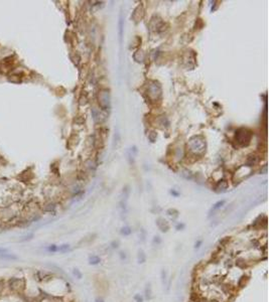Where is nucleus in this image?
Masks as SVG:
<instances>
[{
    "instance_id": "obj_1",
    "label": "nucleus",
    "mask_w": 269,
    "mask_h": 302,
    "mask_svg": "<svg viewBox=\"0 0 269 302\" xmlns=\"http://www.w3.org/2000/svg\"><path fill=\"white\" fill-rule=\"evenodd\" d=\"M190 148L193 152H195L196 154L203 153L205 151L206 148V142L205 139L202 137V136H195L193 138H192L190 140Z\"/></svg>"
},
{
    "instance_id": "obj_2",
    "label": "nucleus",
    "mask_w": 269,
    "mask_h": 302,
    "mask_svg": "<svg viewBox=\"0 0 269 302\" xmlns=\"http://www.w3.org/2000/svg\"><path fill=\"white\" fill-rule=\"evenodd\" d=\"M251 139V132L248 131L247 129H240L236 134V140L242 146H246L249 144Z\"/></svg>"
},
{
    "instance_id": "obj_3",
    "label": "nucleus",
    "mask_w": 269,
    "mask_h": 302,
    "mask_svg": "<svg viewBox=\"0 0 269 302\" xmlns=\"http://www.w3.org/2000/svg\"><path fill=\"white\" fill-rule=\"evenodd\" d=\"M156 225L162 233H166L169 230V225L164 219H158L156 220Z\"/></svg>"
},
{
    "instance_id": "obj_4",
    "label": "nucleus",
    "mask_w": 269,
    "mask_h": 302,
    "mask_svg": "<svg viewBox=\"0 0 269 302\" xmlns=\"http://www.w3.org/2000/svg\"><path fill=\"white\" fill-rule=\"evenodd\" d=\"M225 202L226 201H224V199H223V201H219L218 202H216V204L213 205V207H212L211 210H210V211H209V217H211L212 214H214L217 210H219L220 208L222 207L224 204H225Z\"/></svg>"
},
{
    "instance_id": "obj_5",
    "label": "nucleus",
    "mask_w": 269,
    "mask_h": 302,
    "mask_svg": "<svg viewBox=\"0 0 269 302\" xmlns=\"http://www.w3.org/2000/svg\"><path fill=\"white\" fill-rule=\"evenodd\" d=\"M88 262H89L90 265L92 266H96V265H99L101 263V258L97 255H91L89 256V259H88Z\"/></svg>"
},
{
    "instance_id": "obj_6",
    "label": "nucleus",
    "mask_w": 269,
    "mask_h": 302,
    "mask_svg": "<svg viewBox=\"0 0 269 302\" xmlns=\"http://www.w3.org/2000/svg\"><path fill=\"white\" fill-rule=\"evenodd\" d=\"M228 188V183L225 180H222L221 182L218 183V185L216 186V191L217 192H223Z\"/></svg>"
},
{
    "instance_id": "obj_7",
    "label": "nucleus",
    "mask_w": 269,
    "mask_h": 302,
    "mask_svg": "<svg viewBox=\"0 0 269 302\" xmlns=\"http://www.w3.org/2000/svg\"><path fill=\"white\" fill-rule=\"evenodd\" d=\"M137 262L138 264H143L146 262V255H145L143 250H139L137 254Z\"/></svg>"
},
{
    "instance_id": "obj_8",
    "label": "nucleus",
    "mask_w": 269,
    "mask_h": 302,
    "mask_svg": "<svg viewBox=\"0 0 269 302\" xmlns=\"http://www.w3.org/2000/svg\"><path fill=\"white\" fill-rule=\"evenodd\" d=\"M122 36H123V14L120 13V17H119V40H120V43H122Z\"/></svg>"
},
{
    "instance_id": "obj_9",
    "label": "nucleus",
    "mask_w": 269,
    "mask_h": 302,
    "mask_svg": "<svg viewBox=\"0 0 269 302\" xmlns=\"http://www.w3.org/2000/svg\"><path fill=\"white\" fill-rule=\"evenodd\" d=\"M120 234L122 235V236H125V237H127V236H129V235L132 234V229L130 228V226H124L120 230Z\"/></svg>"
},
{
    "instance_id": "obj_10",
    "label": "nucleus",
    "mask_w": 269,
    "mask_h": 302,
    "mask_svg": "<svg viewBox=\"0 0 269 302\" xmlns=\"http://www.w3.org/2000/svg\"><path fill=\"white\" fill-rule=\"evenodd\" d=\"M144 293H145V298L146 299H150L151 298V287H150V284H147L146 287H145V290H144Z\"/></svg>"
},
{
    "instance_id": "obj_11",
    "label": "nucleus",
    "mask_w": 269,
    "mask_h": 302,
    "mask_svg": "<svg viewBox=\"0 0 269 302\" xmlns=\"http://www.w3.org/2000/svg\"><path fill=\"white\" fill-rule=\"evenodd\" d=\"M69 250H70V245L69 244H63V245L59 246V250H57V252L66 253V252H68Z\"/></svg>"
},
{
    "instance_id": "obj_12",
    "label": "nucleus",
    "mask_w": 269,
    "mask_h": 302,
    "mask_svg": "<svg viewBox=\"0 0 269 302\" xmlns=\"http://www.w3.org/2000/svg\"><path fill=\"white\" fill-rule=\"evenodd\" d=\"M47 250L50 253H56L57 252V250H59V246H57V245H50V246L47 248Z\"/></svg>"
},
{
    "instance_id": "obj_13",
    "label": "nucleus",
    "mask_w": 269,
    "mask_h": 302,
    "mask_svg": "<svg viewBox=\"0 0 269 302\" xmlns=\"http://www.w3.org/2000/svg\"><path fill=\"white\" fill-rule=\"evenodd\" d=\"M73 274H74V276L77 278V279H82V277H83V275H82L81 271L79 270V269H77V268H75L74 270H73Z\"/></svg>"
},
{
    "instance_id": "obj_14",
    "label": "nucleus",
    "mask_w": 269,
    "mask_h": 302,
    "mask_svg": "<svg viewBox=\"0 0 269 302\" xmlns=\"http://www.w3.org/2000/svg\"><path fill=\"white\" fill-rule=\"evenodd\" d=\"M202 245H203V240H198L195 243V246H193V248H195L196 250H198V249H199V248H201Z\"/></svg>"
},
{
    "instance_id": "obj_15",
    "label": "nucleus",
    "mask_w": 269,
    "mask_h": 302,
    "mask_svg": "<svg viewBox=\"0 0 269 302\" xmlns=\"http://www.w3.org/2000/svg\"><path fill=\"white\" fill-rule=\"evenodd\" d=\"M134 300L135 302H143V297L140 294H136L134 296Z\"/></svg>"
},
{
    "instance_id": "obj_16",
    "label": "nucleus",
    "mask_w": 269,
    "mask_h": 302,
    "mask_svg": "<svg viewBox=\"0 0 269 302\" xmlns=\"http://www.w3.org/2000/svg\"><path fill=\"white\" fill-rule=\"evenodd\" d=\"M160 243H161V239H160V237H158V236H155V237L153 238V244L159 245Z\"/></svg>"
},
{
    "instance_id": "obj_17",
    "label": "nucleus",
    "mask_w": 269,
    "mask_h": 302,
    "mask_svg": "<svg viewBox=\"0 0 269 302\" xmlns=\"http://www.w3.org/2000/svg\"><path fill=\"white\" fill-rule=\"evenodd\" d=\"M111 247H112V249H117V248L119 247V242H118V241H113L111 243Z\"/></svg>"
},
{
    "instance_id": "obj_18",
    "label": "nucleus",
    "mask_w": 269,
    "mask_h": 302,
    "mask_svg": "<svg viewBox=\"0 0 269 302\" xmlns=\"http://www.w3.org/2000/svg\"><path fill=\"white\" fill-rule=\"evenodd\" d=\"M119 257H120V259L122 260V261H124V260H126V258H127L126 253L123 252V251H121V252L119 253Z\"/></svg>"
},
{
    "instance_id": "obj_19",
    "label": "nucleus",
    "mask_w": 269,
    "mask_h": 302,
    "mask_svg": "<svg viewBox=\"0 0 269 302\" xmlns=\"http://www.w3.org/2000/svg\"><path fill=\"white\" fill-rule=\"evenodd\" d=\"M161 280H162V284H164L166 281V273L164 270L161 271Z\"/></svg>"
},
{
    "instance_id": "obj_20",
    "label": "nucleus",
    "mask_w": 269,
    "mask_h": 302,
    "mask_svg": "<svg viewBox=\"0 0 269 302\" xmlns=\"http://www.w3.org/2000/svg\"><path fill=\"white\" fill-rule=\"evenodd\" d=\"M183 228H184L183 223H178V225L177 226V231H180V230H183Z\"/></svg>"
},
{
    "instance_id": "obj_21",
    "label": "nucleus",
    "mask_w": 269,
    "mask_h": 302,
    "mask_svg": "<svg viewBox=\"0 0 269 302\" xmlns=\"http://www.w3.org/2000/svg\"><path fill=\"white\" fill-rule=\"evenodd\" d=\"M95 302H105V301H104V299H103L102 297H97Z\"/></svg>"
},
{
    "instance_id": "obj_22",
    "label": "nucleus",
    "mask_w": 269,
    "mask_h": 302,
    "mask_svg": "<svg viewBox=\"0 0 269 302\" xmlns=\"http://www.w3.org/2000/svg\"><path fill=\"white\" fill-rule=\"evenodd\" d=\"M6 252H7V250H6V249H3V248H0V255H2V254H5Z\"/></svg>"
}]
</instances>
